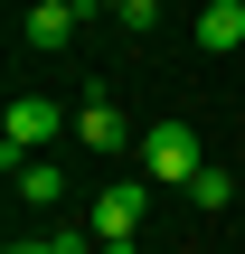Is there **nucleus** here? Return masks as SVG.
Returning <instances> with one entry per match:
<instances>
[{
	"instance_id": "f257e3e1",
	"label": "nucleus",
	"mask_w": 245,
	"mask_h": 254,
	"mask_svg": "<svg viewBox=\"0 0 245 254\" xmlns=\"http://www.w3.org/2000/svg\"><path fill=\"white\" fill-rule=\"evenodd\" d=\"M132 151H142V179H151V189H189V179L208 170V160H198V132H189V123H151V132H142Z\"/></svg>"
},
{
	"instance_id": "f03ea898",
	"label": "nucleus",
	"mask_w": 245,
	"mask_h": 254,
	"mask_svg": "<svg viewBox=\"0 0 245 254\" xmlns=\"http://www.w3.org/2000/svg\"><path fill=\"white\" fill-rule=\"evenodd\" d=\"M57 132H66V113H57V104H47V94H19V104H9V113H0V141H9V151H0V160H9V170H28V151H47V141H57Z\"/></svg>"
},
{
	"instance_id": "7ed1b4c3",
	"label": "nucleus",
	"mask_w": 245,
	"mask_h": 254,
	"mask_svg": "<svg viewBox=\"0 0 245 254\" xmlns=\"http://www.w3.org/2000/svg\"><path fill=\"white\" fill-rule=\"evenodd\" d=\"M76 19H85V0H28V9H19V38H28L38 57H57V47L76 38Z\"/></svg>"
},
{
	"instance_id": "20e7f679",
	"label": "nucleus",
	"mask_w": 245,
	"mask_h": 254,
	"mask_svg": "<svg viewBox=\"0 0 245 254\" xmlns=\"http://www.w3.org/2000/svg\"><path fill=\"white\" fill-rule=\"evenodd\" d=\"M142 207H151V179H123V189H104V198H94V236H104V245H132Z\"/></svg>"
},
{
	"instance_id": "39448f33",
	"label": "nucleus",
	"mask_w": 245,
	"mask_h": 254,
	"mask_svg": "<svg viewBox=\"0 0 245 254\" xmlns=\"http://www.w3.org/2000/svg\"><path fill=\"white\" fill-rule=\"evenodd\" d=\"M198 47H208V57L245 47V0H208V9H198Z\"/></svg>"
},
{
	"instance_id": "423d86ee",
	"label": "nucleus",
	"mask_w": 245,
	"mask_h": 254,
	"mask_svg": "<svg viewBox=\"0 0 245 254\" xmlns=\"http://www.w3.org/2000/svg\"><path fill=\"white\" fill-rule=\"evenodd\" d=\"M76 132H85V151H123V141H132V123H123V113H113L104 94H94V104L76 113Z\"/></svg>"
},
{
	"instance_id": "0eeeda50",
	"label": "nucleus",
	"mask_w": 245,
	"mask_h": 254,
	"mask_svg": "<svg viewBox=\"0 0 245 254\" xmlns=\"http://www.w3.org/2000/svg\"><path fill=\"white\" fill-rule=\"evenodd\" d=\"M9 179H19L28 207H57V198H66V170H57V160H28V170H9Z\"/></svg>"
},
{
	"instance_id": "6e6552de",
	"label": "nucleus",
	"mask_w": 245,
	"mask_h": 254,
	"mask_svg": "<svg viewBox=\"0 0 245 254\" xmlns=\"http://www.w3.org/2000/svg\"><path fill=\"white\" fill-rule=\"evenodd\" d=\"M189 198L217 217V207H236V179H227V170H198V179H189Z\"/></svg>"
},
{
	"instance_id": "1a4fd4ad",
	"label": "nucleus",
	"mask_w": 245,
	"mask_h": 254,
	"mask_svg": "<svg viewBox=\"0 0 245 254\" xmlns=\"http://www.w3.org/2000/svg\"><path fill=\"white\" fill-rule=\"evenodd\" d=\"M47 254H85V226H47Z\"/></svg>"
},
{
	"instance_id": "9d476101",
	"label": "nucleus",
	"mask_w": 245,
	"mask_h": 254,
	"mask_svg": "<svg viewBox=\"0 0 245 254\" xmlns=\"http://www.w3.org/2000/svg\"><path fill=\"white\" fill-rule=\"evenodd\" d=\"M9 254H47V236H19V245H9Z\"/></svg>"
},
{
	"instance_id": "9b49d317",
	"label": "nucleus",
	"mask_w": 245,
	"mask_h": 254,
	"mask_svg": "<svg viewBox=\"0 0 245 254\" xmlns=\"http://www.w3.org/2000/svg\"><path fill=\"white\" fill-rule=\"evenodd\" d=\"M85 9H113V19H123V0H85Z\"/></svg>"
},
{
	"instance_id": "f8f14e48",
	"label": "nucleus",
	"mask_w": 245,
	"mask_h": 254,
	"mask_svg": "<svg viewBox=\"0 0 245 254\" xmlns=\"http://www.w3.org/2000/svg\"><path fill=\"white\" fill-rule=\"evenodd\" d=\"M123 9H132V0H123ZM142 9H161V0H142Z\"/></svg>"
}]
</instances>
